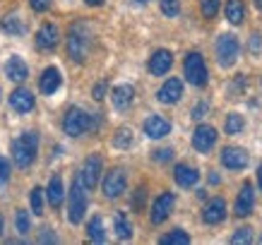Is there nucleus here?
Returning <instances> with one entry per match:
<instances>
[{"mask_svg":"<svg viewBox=\"0 0 262 245\" xmlns=\"http://www.w3.org/2000/svg\"><path fill=\"white\" fill-rule=\"evenodd\" d=\"M10 106L15 108L17 113H29L34 108V94L29 89H15L12 94H10Z\"/></svg>","mask_w":262,"mask_h":245,"instance_id":"obj_21","label":"nucleus"},{"mask_svg":"<svg viewBox=\"0 0 262 245\" xmlns=\"http://www.w3.org/2000/svg\"><path fill=\"white\" fill-rule=\"evenodd\" d=\"M173 181L181 185V188H192L198 185L200 181V171L195 166H188V164H178L173 168Z\"/></svg>","mask_w":262,"mask_h":245,"instance_id":"obj_19","label":"nucleus"},{"mask_svg":"<svg viewBox=\"0 0 262 245\" xmlns=\"http://www.w3.org/2000/svg\"><path fill=\"white\" fill-rule=\"evenodd\" d=\"M127 188V175L123 168H111L108 173L103 175V183H101V190H103V195L108 199H116L120 197L123 192H125Z\"/></svg>","mask_w":262,"mask_h":245,"instance_id":"obj_7","label":"nucleus"},{"mask_svg":"<svg viewBox=\"0 0 262 245\" xmlns=\"http://www.w3.org/2000/svg\"><path fill=\"white\" fill-rule=\"evenodd\" d=\"M39 154V135L36 132H24L12 142V159L19 168H29L36 161Z\"/></svg>","mask_w":262,"mask_h":245,"instance_id":"obj_3","label":"nucleus"},{"mask_svg":"<svg viewBox=\"0 0 262 245\" xmlns=\"http://www.w3.org/2000/svg\"><path fill=\"white\" fill-rule=\"evenodd\" d=\"M214 53H216L219 68H231V65H236L238 53H241L238 39H236L233 34H219V36H216V43H214Z\"/></svg>","mask_w":262,"mask_h":245,"instance_id":"obj_5","label":"nucleus"},{"mask_svg":"<svg viewBox=\"0 0 262 245\" xmlns=\"http://www.w3.org/2000/svg\"><path fill=\"white\" fill-rule=\"evenodd\" d=\"M60 84H63V77H60V70L58 68H46V70L41 72V77H39V89H41V94H56L58 89H60Z\"/></svg>","mask_w":262,"mask_h":245,"instance_id":"obj_18","label":"nucleus"},{"mask_svg":"<svg viewBox=\"0 0 262 245\" xmlns=\"http://www.w3.org/2000/svg\"><path fill=\"white\" fill-rule=\"evenodd\" d=\"M142 130L151 140H161V137H166V135L171 132V123H168L164 116H149V118L142 123Z\"/></svg>","mask_w":262,"mask_h":245,"instance_id":"obj_17","label":"nucleus"},{"mask_svg":"<svg viewBox=\"0 0 262 245\" xmlns=\"http://www.w3.org/2000/svg\"><path fill=\"white\" fill-rule=\"evenodd\" d=\"M219 8H222V0H200V12L205 19H214L219 15Z\"/></svg>","mask_w":262,"mask_h":245,"instance_id":"obj_30","label":"nucleus"},{"mask_svg":"<svg viewBox=\"0 0 262 245\" xmlns=\"http://www.w3.org/2000/svg\"><path fill=\"white\" fill-rule=\"evenodd\" d=\"M183 96V82L178 77H168L164 84L159 87V92H157V99H159L161 103H166V106H173V103L181 101Z\"/></svg>","mask_w":262,"mask_h":245,"instance_id":"obj_12","label":"nucleus"},{"mask_svg":"<svg viewBox=\"0 0 262 245\" xmlns=\"http://www.w3.org/2000/svg\"><path fill=\"white\" fill-rule=\"evenodd\" d=\"M260 48H262V36L260 34H253L250 36V53H257Z\"/></svg>","mask_w":262,"mask_h":245,"instance_id":"obj_43","label":"nucleus"},{"mask_svg":"<svg viewBox=\"0 0 262 245\" xmlns=\"http://www.w3.org/2000/svg\"><path fill=\"white\" fill-rule=\"evenodd\" d=\"M0 32L8 34V36H22L27 32V27H24V22L17 15H8L0 19Z\"/></svg>","mask_w":262,"mask_h":245,"instance_id":"obj_24","label":"nucleus"},{"mask_svg":"<svg viewBox=\"0 0 262 245\" xmlns=\"http://www.w3.org/2000/svg\"><path fill=\"white\" fill-rule=\"evenodd\" d=\"M171 65H173V53H171L168 48H159V51L151 53V58H149V72L151 75L164 77V75L171 70Z\"/></svg>","mask_w":262,"mask_h":245,"instance_id":"obj_16","label":"nucleus"},{"mask_svg":"<svg viewBox=\"0 0 262 245\" xmlns=\"http://www.w3.org/2000/svg\"><path fill=\"white\" fill-rule=\"evenodd\" d=\"M5 75H8V79L19 84V82H24L29 77V68H27V63L19 56H10V60L5 63Z\"/></svg>","mask_w":262,"mask_h":245,"instance_id":"obj_22","label":"nucleus"},{"mask_svg":"<svg viewBox=\"0 0 262 245\" xmlns=\"http://www.w3.org/2000/svg\"><path fill=\"white\" fill-rule=\"evenodd\" d=\"M173 205H176V197L173 192H161L159 197L154 199V205H151V214L149 219L154 226H159V224H164L171 216V212H173Z\"/></svg>","mask_w":262,"mask_h":245,"instance_id":"obj_10","label":"nucleus"},{"mask_svg":"<svg viewBox=\"0 0 262 245\" xmlns=\"http://www.w3.org/2000/svg\"><path fill=\"white\" fill-rule=\"evenodd\" d=\"M48 197V205L53 207V209H58V207L63 205L65 199V188H63V178L60 175H53L51 181H48V188L43 190Z\"/></svg>","mask_w":262,"mask_h":245,"instance_id":"obj_23","label":"nucleus"},{"mask_svg":"<svg viewBox=\"0 0 262 245\" xmlns=\"http://www.w3.org/2000/svg\"><path fill=\"white\" fill-rule=\"evenodd\" d=\"M87 236L92 243H103L106 240V233H103V224H101V216H92L87 224Z\"/></svg>","mask_w":262,"mask_h":245,"instance_id":"obj_27","label":"nucleus"},{"mask_svg":"<svg viewBox=\"0 0 262 245\" xmlns=\"http://www.w3.org/2000/svg\"><path fill=\"white\" fill-rule=\"evenodd\" d=\"M3 229H5V221H3V216H0V236H3Z\"/></svg>","mask_w":262,"mask_h":245,"instance_id":"obj_48","label":"nucleus"},{"mask_svg":"<svg viewBox=\"0 0 262 245\" xmlns=\"http://www.w3.org/2000/svg\"><path fill=\"white\" fill-rule=\"evenodd\" d=\"M253 207H255V190L250 183H243V188H241L238 197H236V207H233V214L238 216V219H246L253 214Z\"/></svg>","mask_w":262,"mask_h":245,"instance_id":"obj_13","label":"nucleus"},{"mask_svg":"<svg viewBox=\"0 0 262 245\" xmlns=\"http://www.w3.org/2000/svg\"><path fill=\"white\" fill-rule=\"evenodd\" d=\"M130 144H133V130H130V127H120V130H116L113 147H118V149H127Z\"/></svg>","mask_w":262,"mask_h":245,"instance_id":"obj_31","label":"nucleus"},{"mask_svg":"<svg viewBox=\"0 0 262 245\" xmlns=\"http://www.w3.org/2000/svg\"><path fill=\"white\" fill-rule=\"evenodd\" d=\"M39 243H58V238L51 233V229H43L39 236Z\"/></svg>","mask_w":262,"mask_h":245,"instance_id":"obj_42","label":"nucleus"},{"mask_svg":"<svg viewBox=\"0 0 262 245\" xmlns=\"http://www.w3.org/2000/svg\"><path fill=\"white\" fill-rule=\"evenodd\" d=\"M216 127L212 125H198L195 132H192V149L200 151V154H207V151L214 149L216 144Z\"/></svg>","mask_w":262,"mask_h":245,"instance_id":"obj_9","label":"nucleus"},{"mask_svg":"<svg viewBox=\"0 0 262 245\" xmlns=\"http://www.w3.org/2000/svg\"><path fill=\"white\" fill-rule=\"evenodd\" d=\"M89 8H99V5H103V0H84Z\"/></svg>","mask_w":262,"mask_h":245,"instance_id":"obj_45","label":"nucleus"},{"mask_svg":"<svg viewBox=\"0 0 262 245\" xmlns=\"http://www.w3.org/2000/svg\"><path fill=\"white\" fill-rule=\"evenodd\" d=\"M10 181V161L0 157V188Z\"/></svg>","mask_w":262,"mask_h":245,"instance_id":"obj_38","label":"nucleus"},{"mask_svg":"<svg viewBox=\"0 0 262 245\" xmlns=\"http://www.w3.org/2000/svg\"><path fill=\"white\" fill-rule=\"evenodd\" d=\"M253 3H255V8L257 10H262V0H253Z\"/></svg>","mask_w":262,"mask_h":245,"instance_id":"obj_47","label":"nucleus"},{"mask_svg":"<svg viewBox=\"0 0 262 245\" xmlns=\"http://www.w3.org/2000/svg\"><path fill=\"white\" fill-rule=\"evenodd\" d=\"M224 219H226V202H224V197L209 199L205 205V209H202V221L209 224V226H216Z\"/></svg>","mask_w":262,"mask_h":245,"instance_id":"obj_15","label":"nucleus"},{"mask_svg":"<svg viewBox=\"0 0 262 245\" xmlns=\"http://www.w3.org/2000/svg\"><path fill=\"white\" fill-rule=\"evenodd\" d=\"M144 202H147V190H144V188H137L135 195H133V209H135V212H142Z\"/></svg>","mask_w":262,"mask_h":245,"instance_id":"obj_37","label":"nucleus"},{"mask_svg":"<svg viewBox=\"0 0 262 245\" xmlns=\"http://www.w3.org/2000/svg\"><path fill=\"white\" fill-rule=\"evenodd\" d=\"M84 212H87V188H84V183L77 175L72 181L70 205H68V219H70V224H80L84 219Z\"/></svg>","mask_w":262,"mask_h":245,"instance_id":"obj_6","label":"nucleus"},{"mask_svg":"<svg viewBox=\"0 0 262 245\" xmlns=\"http://www.w3.org/2000/svg\"><path fill=\"white\" fill-rule=\"evenodd\" d=\"M58 41H60V32H58L56 24H41V29L36 32V48L39 51H53L58 46Z\"/></svg>","mask_w":262,"mask_h":245,"instance_id":"obj_14","label":"nucleus"},{"mask_svg":"<svg viewBox=\"0 0 262 245\" xmlns=\"http://www.w3.org/2000/svg\"><path fill=\"white\" fill-rule=\"evenodd\" d=\"M224 130H226V135H241L246 130V118L241 113H229L226 123H224Z\"/></svg>","mask_w":262,"mask_h":245,"instance_id":"obj_28","label":"nucleus"},{"mask_svg":"<svg viewBox=\"0 0 262 245\" xmlns=\"http://www.w3.org/2000/svg\"><path fill=\"white\" fill-rule=\"evenodd\" d=\"M99 125H101L99 113H87V111H82L80 106L68 108L63 116V130H65V135H70V137H80V135H84V132H94Z\"/></svg>","mask_w":262,"mask_h":245,"instance_id":"obj_1","label":"nucleus"},{"mask_svg":"<svg viewBox=\"0 0 262 245\" xmlns=\"http://www.w3.org/2000/svg\"><path fill=\"white\" fill-rule=\"evenodd\" d=\"M207 111H209V103H207V101H198V103H195V108H192V118L202 120L207 116Z\"/></svg>","mask_w":262,"mask_h":245,"instance_id":"obj_39","label":"nucleus"},{"mask_svg":"<svg viewBox=\"0 0 262 245\" xmlns=\"http://www.w3.org/2000/svg\"><path fill=\"white\" fill-rule=\"evenodd\" d=\"M224 12H226V19L231 24H243V19H246V5H243V0H226Z\"/></svg>","mask_w":262,"mask_h":245,"instance_id":"obj_25","label":"nucleus"},{"mask_svg":"<svg viewBox=\"0 0 262 245\" xmlns=\"http://www.w3.org/2000/svg\"><path fill=\"white\" fill-rule=\"evenodd\" d=\"M113 229H116V236L120 240H130L133 238V224L127 221V216L123 212L116 214V219H113Z\"/></svg>","mask_w":262,"mask_h":245,"instance_id":"obj_26","label":"nucleus"},{"mask_svg":"<svg viewBox=\"0 0 262 245\" xmlns=\"http://www.w3.org/2000/svg\"><path fill=\"white\" fill-rule=\"evenodd\" d=\"M15 224H17V231L19 233H29V229H32V221H29V212H24V209H19L15 216Z\"/></svg>","mask_w":262,"mask_h":245,"instance_id":"obj_35","label":"nucleus"},{"mask_svg":"<svg viewBox=\"0 0 262 245\" xmlns=\"http://www.w3.org/2000/svg\"><path fill=\"white\" fill-rule=\"evenodd\" d=\"M151 159L157 161V164H168L171 159H173V149L171 147H164V149H157L151 154Z\"/></svg>","mask_w":262,"mask_h":245,"instance_id":"obj_36","label":"nucleus"},{"mask_svg":"<svg viewBox=\"0 0 262 245\" xmlns=\"http://www.w3.org/2000/svg\"><path fill=\"white\" fill-rule=\"evenodd\" d=\"M219 159H222V166L229 168V171H243L248 166V161H250L248 151L241 149V147H224Z\"/></svg>","mask_w":262,"mask_h":245,"instance_id":"obj_11","label":"nucleus"},{"mask_svg":"<svg viewBox=\"0 0 262 245\" xmlns=\"http://www.w3.org/2000/svg\"><path fill=\"white\" fill-rule=\"evenodd\" d=\"M159 243L161 245H171V243H176V245H188V243H190V236H188L185 231L176 229V231H171V233H166V236H161Z\"/></svg>","mask_w":262,"mask_h":245,"instance_id":"obj_29","label":"nucleus"},{"mask_svg":"<svg viewBox=\"0 0 262 245\" xmlns=\"http://www.w3.org/2000/svg\"><path fill=\"white\" fill-rule=\"evenodd\" d=\"M257 185H260V190H262V164L257 166Z\"/></svg>","mask_w":262,"mask_h":245,"instance_id":"obj_46","label":"nucleus"},{"mask_svg":"<svg viewBox=\"0 0 262 245\" xmlns=\"http://www.w3.org/2000/svg\"><path fill=\"white\" fill-rule=\"evenodd\" d=\"M135 3H149V0H135Z\"/></svg>","mask_w":262,"mask_h":245,"instance_id":"obj_49","label":"nucleus"},{"mask_svg":"<svg viewBox=\"0 0 262 245\" xmlns=\"http://www.w3.org/2000/svg\"><path fill=\"white\" fill-rule=\"evenodd\" d=\"M209 183H212V185H219V183H222V178H219L216 171H209Z\"/></svg>","mask_w":262,"mask_h":245,"instance_id":"obj_44","label":"nucleus"},{"mask_svg":"<svg viewBox=\"0 0 262 245\" xmlns=\"http://www.w3.org/2000/svg\"><path fill=\"white\" fill-rule=\"evenodd\" d=\"M101 168H103V161L99 154H89L82 164V171H80V181L84 183L87 190H94L96 183H99V175H101Z\"/></svg>","mask_w":262,"mask_h":245,"instance_id":"obj_8","label":"nucleus"},{"mask_svg":"<svg viewBox=\"0 0 262 245\" xmlns=\"http://www.w3.org/2000/svg\"><path fill=\"white\" fill-rule=\"evenodd\" d=\"M106 89H108V84H106V82H99V84H94V89H92V96H94L96 101H101L103 96H106Z\"/></svg>","mask_w":262,"mask_h":245,"instance_id":"obj_40","label":"nucleus"},{"mask_svg":"<svg viewBox=\"0 0 262 245\" xmlns=\"http://www.w3.org/2000/svg\"><path fill=\"white\" fill-rule=\"evenodd\" d=\"M231 243L233 245H238V243H243V245H248V243H253V229L250 226H243V229H238L233 236H231Z\"/></svg>","mask_w":262,"mask_h":245,"instance_id":"obj_33","label":"nucleus"},{"mask_svg":"<svg viewBox=\"0 0 262 245\" xmlns=\"http://www.w3.org/2000/svg\"><path fill=\"white\" fill-rule=\"evenodd\" d=\"M260 240H262V238H260Z\"/></svg>","mask_w":262,"mask_h":245,"instance_id":"obj_50","label":"nucleus"},{"mask_svg":"<svg viewBox=\"0 0 262 245\" xmlns=\"http://www.w3.org/2000/svg\"><path fill=\"white\" fill-rule=\"evenodd\" d=\"M159 8L166 17H178V12H181V0H159Z\"/></svg>","mask_w":262,"mask_h":245,"instance_id":"obj_34","label":"nucleus"},{"mask_svg":"<svg viewBox=\"0 0 262 245\" xmlns=\"http://www.w3.org/2000/svg\"><path fill=\"white\" fill-rule=\"evenodd\" d=\"M183 75H185V79L190 82L192 87H200V89L207 87L209 72H207V63H205V58H202V53L190 51L185 56V60H183Z\"/></svg>","mask_w":262,"mask_h":245,"instance_id":"obj_4","label":"nucleus"},{"mask_svg":"<svg viewBox=\"0 0 262 245\" xmlns=\"http://www.w3.org/2000/svg\"><path fill=\"white\" fill-rule=\"evenodd\" d=\"M89 43H92V32L87 22H75L68 32V56L75 63H84L89 56Z\"/></svg>","mask_w":262,"mask_h":245,"instance_id":"obj_2","label":"nucleus"},{"mask_svg":"<svg viewBox=\"0 0 262 245\" xmlns=\"http://www.w3.org/2000/svg\"><path fill=\"white\" fill-rule=\"evenodd\" d=\"M133 99H135V89L130 87V84H118V87H113L111 101H113V106H116L118 111L130 108V106H133Z\"/></svg>","mask_w":262,"mask_h":245,"instance_id":"obj_20","label":"nucleus"},{"mask_svg":"<svg viewBox=\"0 0 262 245\" xmlns=\"http://www.w3.org/2000/svg\"><path fill=\"white\" fill-rule=\"evenodd\" d=\"M29 5H32L34 12H46L51 8V0H29Z\"/></svg>","mask_w":262,"mask_h":245,"instance_id":"obj_41","label":"nucleus"},{"mask_svg":"<svg viewBox=\"0 0 262 245\" xmlns=\"http://www.w3.org/2000/svg\"><path fill=\"white\" fill-rule=\"evenodd\" d=\"M29 202H32V212L36 214V216H41V214H43V190L34 188L32 192H29Z\"/></svg>","mask_w":262,"mask_h":245,"instance_id":"obj_32","label":"nucleus"}]
</instances>
